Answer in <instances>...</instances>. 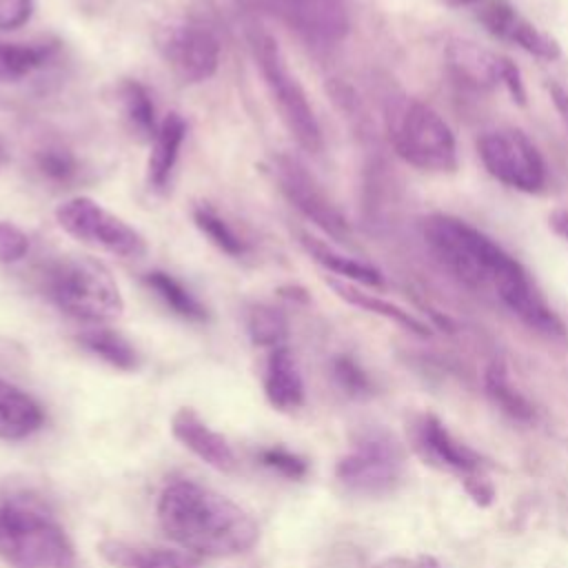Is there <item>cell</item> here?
<instances>
[{
  "label": "cell",
  "mask_w": 568,
  "mask_h": 568,
  "mask_svg": "<svg viewBox=\"0 0 568 568\" xmlns=\"http://www.w3.org/2000/svg\"><path fill=\"white\" fill-rule=\"evenodd\" d=\"M422 229L428 248L459 282L477 291L490 288L528 328L548 337L566 335L561 317L535 288L528 271L484 231L448 213L428 215Z\"/></svg>",
  "instance_id": "1"
},
{
  "label": "cell",
  "mask_w": 568,
  "mask_h": 568,
  "mask_svg": "<svg viewBox=\"0 0 568 568\" xmlns=\"http://www.w3.org/2000/svg\"><path fill=\"white\" fill-rule=\"evenodd\" d=\"M162 530L184 550L204 557H233L255 546V519L229 497L195 481H173L158 499Z\"/></svg>",
  "instance_id": "2"
},
{
  "label": "cell",
  "mask_w": 568,
  "mask_h": 568,
  "mask_svg": "<svg viewBox=\"0 0 568 568\" xmlns=\"http://www.w3.org/2000/svg\"><path fill=\"white\" fill-rule=\"evenodd\" d=\"M0 559L13 568H75L69 535L31 495L0 499Z\"/></svg>",
  "instance_id": "3"
},
{
  "label": "cell",
  "mask_w": 568,
  "mask_h": 568,
  "mask_svg": "<svg viewBox=\"0 0 568 568\" xmlns=\"http://www.w3.org/2000/svg\"><path fill=\"white\" fill-rule=\"evenodd\" d=\"M47 295L67 315L82 322H111L124 311V300L111 271L84 255H69L51 264L44 277Z\"/></svg>",
  "instance_id": "4"
},
{
  "label": "cell",
  "mask_w": 568,
  "mask_h": 568,
  "mask_svg": "<svg viewBox=\"0 0 568 568\" xmlns=\"http://www.w3.org/2000/svg\"><path fill=\"white\" fill-rule=\"evenodd\" d=\"M248 42L253 49V58L260 67V73L264 78V84L268 89V95L277 106L284 126L304 151L317 153L322 149L320 122L306 98V91L291 73L277 40L268 31L253 29L248 33Z\"/></svg>",
  "instance_id": "5"
},
{
  "label": "cell",
  "mask_w": 568,
  "mask_h": 568,
  "mask_svg": "<svg viewBox=\"0 0 568 568\" xmlns=\"http://www.w3.org/2000/svg\"><path fill=\"white\" fill-rule=\"evenodd\" d=\"M388 138L395 153L422 169L448 173L457 169V142L448 122L426 102L406 100L388 115Z\"/></svg>",
  "instance_id": "6"
},
{
  "label": "cell",
  "mask_w": 568,
  "mask_h": 568,
  "mask_svg": "<svg viewBox=\"0 0 568 568\" xmlns=\"http://www.w3.org/2000/svg\"><path fill=\"white\" fill-rule=\"evenodd\" d=\"M404 473V450L393 433L366 426L353 437V446L335 464V477L359 495H386L397 488Z\"/></svg>",
  "instance_id": "7"
},
{
  "label": "cell",
  "mask_w": 568,
  "mask_h": 568,
  "mask_svg": "<svg viewBox=\"0 0 568 568\" xmlns=\"http://www.w3.org/2000/svg\"><path fill=\"white\" fill-rule=\"evenodd\" d=\"M55 220L64 233L82 244L102 248L124 260H140L146 255L144 237L115 213L106 211L91 197L78 195L55 209Z\"/></svg>",
  "instance_id": "8"
},
{
  "label": "cell",
  "mask_w": 568,
  "mask_h": 568,
  "mask_svg": "<svg viewBox=\"0 0 568 568\" xmlns=\"http://www.w3.org/2000/svg\"><path fill=\"white\" fill-rule=\"evenodd\" d=\"M477 151L486 171L501 184L537 193L546 184V162L532 140L513 126L486 131Z\"/></svg>",
  "instance_id": "9"
},
{
  "label": "cell",
  "mask_w": 568,
  "mask_h": 568,
  "mask_svg": "<svg viewBox=\"0 0 568 568\" xmlns=\"http://www.w3.org/2000/svg\"><path fill=\"white\" fill-rule=\"evenodd\" d=\"M155 49L164 64L189 84L209 80L220 64L217 36L206 24L189 18H173L160 24Z\"/></svg>",
  "instance_id": "10"
},
{
  "label": "cell",
  "mask_w": 568,
  "mask_h": 568,
  "mask_svg": "<svg viewBox=\"0 0 568 568\" xmlns=\"http://www.w3.org/2000/svg\"><path fill=\"white\" fill-rule=\"evenodd\" d=\"M273 173L280 184L282 195L315 226H320L333 240L346 242L351 235L348 220L335 206V202L324 193L320 182L308 173V169L293 155L280 153L273 160Z\"/></svg>",
  "instance_id": "11"
},
{
  "label": "cell",
  "mask_w": 568,
  "mask_h": 568,
  "mask_svg": "<svg viewBox=\"0 0 568 568\" xmlns=\"http://www.w3.org/2000/svg\"><path fill=\"white\" fill-rule=\"evenodd\" d=\"M410 446L424 464L455 473L459 475V481L464 477L484 475L488 466L475 448L459 442L433 413L417 415L410 422Z\"/></svg>",
  "instance_id": "12"
},
{
  "label": "cell",
  "mask_w": 568,
  "mask_h": 568,
  "mask_svg": "<svg viewBox=\"0 0 568 568\" xmlns=\"http://www.w3.org/2000/svg\"><path fill=\"white\" fill-rule=\"evenodd\" d=\"M475 11L479 22L493 38L510 42L521 51L548 62L561 55L559 42L550 33L541 31L526 16H521L508 0H486Z\"/></svg>",
  "instance_id": "13"
},
{
  "label": "cell",
  "mask_w": 568,
  "mask_h": 568,
  "mask_svg": "<svg viewBox=\"0 0 568 568\" xmlns=\"http://www.w3.org/2000/svg\"><path fill=\"white\" fill-rule=\"evenodd\" d=\"M286 16L297 36L317 49L339 44L351 29L346 0H286Z\"/></svg>",
  "instance_id": "14"
},
{
  "label": "cell",
  "mask_w": 568,
  "mask_h": 568,
  "mask_svg": "<svg viewBox=\"0 0 568 568\" xmlns=\"http://www.w3.org/2000/svg\"><path fill=\"white\" fill-rule=\"evenodd\" d=\"M171 433L182 446H186L193 455H197L204 464L213 466L215 470H235L237 459L226 437L209 428V424L202 422V417L193 408L182 406L175 410V415L171 417Z\"/></svg>",
  "instance_id": "15"
},
{
  "label": "cell",
  "mask_w": 568,
  "mask_h": 568,
  "mask_svg": "<svg viewBox=\"0 0 568 568\" xmlns=\"http://www.w3.org/2000/svg\"><path fill=\"white\" fill-rule=\"evenodd\" d=\"M450 75L475 91H490L501 84V55L479 47L473 40L455 38L444 51Z\"/></svg>",
  "instance_id": "16"
},
{
  "label": "cell",
  "mask_w": 568,
  "mask_h": 568,
  "mask_svg": "<svg viewBox=\"0 0 568 568\" xmlns=\"http://www.w3.org/2000/svg\"><path fill=\"white\" fill-rule=\"evenodd\" d=\"M98 552L115 568H202L200 557L189 550L151 548L122 539H102Z\"/></svg>",
  "instance_id": "17"
},
{
  "label": "cell",
  "mask_w": 568,
  "mask_h": 568,
  "mask_svg": "<svg viewBox=\"0 0 568 568\" xmlns=\"http://www.w3.org/2000/svg\"><path fill=\"white\" fill-rule=\"evenodd\" d=\"M264 393L273 408L288 413L304 404V379L293 353L286 346H277L266 357Z\"/></svg>",
  "instance_id": "18"
},
{
  "label": "cell",
  "mask_w": 568,
  "mask_h": 568,
  "mask_svg": "<svg viewBox=\"0 0 568 568\" xmlns=\"http://www.w3.org/2000/svg\"><path fill=\"white\" fill-rule=\"evenodd\" d=\"M184 138H186V120L180 113L173 111L158 124V131L151 144V155L146 162V180L151 189L164 191L169 186Z\"/></svg>",
  "instance_id": "19"
},
{
  "label": "cell",
  "mask_w": 568,
  "mask_h": 568,
  "mask_svg": "<svg viewBox=\"0 0 568 568\" xmlns=\"http://www.w3.org/2000/svg\"><path fill=\"white\" fill-rule=\"evenodd\" d=\"M42 424V406L29 393L0 377V439H24L40 430Z\"/></svg>",
  "instance_id": "20"
},
{
  "label": "cell",
  "mask_w": 568,
  "mask_h": 568,
  "mask_svg": "<svg viewBox=\"0 0 568 568\" xmlns=\"http://www.w3.org/2000/svg\"><path fill=\"white\" fill-rule=\"evenodd\" d=\"M300 244L320 266H324L326 271H331L335 275H342L344 282L362 284V286H382L384 284V275L379 268L335 251L331 244H326L324 240H320L306 231L300 233Z\"/></svg>",
  "instance_id": "21"
},
{
  "label": "cell",
  "mask_w": 568,
  "mask_h": 568,
  "mask_svg": "<svg viewBox=\"0 0 568 568\" xmlns=\"http://www.w3.org/2000/svg\"><path fill=\"white\" fill-rule=\"evenodd\" d=\"M58 53V42H4L0 40V84L18 82L49 64Z\"/></svg>",
  "instance_id": "22"
},
{
  "label": "cell",
  "mask_w": 568,
  "mask_h": 568,
  "mask_svg": "<svg viewBox=\"0 0 568 568\" xmlns=\"http://www.w3.org/2000/svg\"><path fill=\"white\" fill-rule=\"evenodd\" d=\"M326 282L335 291V295L342 297L344 302H348L351 306H357L362 311H368L373 315L390 320V322L399 324L402 328H406V331H410L415 335H422V337L430 335V328L419 317L408 313L406 308H402V306H397V304H393L388 300H382V297H377L373 293H366V291H362L359 286H355L351 282H344V280H326Z\"/></svg>",
  "instance_id": "23"
},
{
  "label": "cell",
  "mask_w": 568,
  "mask_h": 568,
  "mask_svg": "<svg viewBox=\"0 0 568 568\" xmlns=\"http://www.w3.org/2000/svg\"><path fill=\"white\" fill-rule=\"evenodd\" d=\"M484 390L488 399L510 419L515 422H532L535 419V408L528 402V397L513 386L508 377V368L504 362L495 359L486 366L484 371Z\"/></svg>",
  "instance_id": "24"
},
{
  "label": "cell",
  "mask_w": 568,
  "mask_h": 568,
  "mask_svg": "<svg viewBox=\"0 0 568 568\" xmlns=\"http://www.w3.org/2000/svg\"><path fill=\"white\" fill-rule=\"evenodd\" d=\"M144 286L149 291H153L160 302L171 311L175 313L178 317L182 320H189V322H206L209 313L206 308L197 302V297L178 280L173 277L171 273H164V271H149L144 277H142Z\"/></svg>",
  "instance_id": "25"
},
{
  "label": "cell",
  "mask_w": 568,
  "mask_h": 568,
  "mask_svg": "<svg viewBox=\"0 0 568 568\" xmlns=\"http://www.w3.org/2000/svg\"><path fill=\"white\" fill-rule=\"evenodd\" d=\"M78 344L120 371H133L140 364V355L135 346L113 328H102V326L87 328L78 335Z\"/></svg>",
  "instance_id": "26"
},
{
  "label": "cell",
  "mask_w": 568,
  "mask_h": 568,
  "mask_svg": "<svg viewBox=\"0 0 568 568\" xmlns=\"http://www.w3.org/2000/svg\"><path fill=\"white\" fill-rule=\"evenodd\" d=\"M118 102L131 133L138 135L140 140H153L158 124H155V106L146 87L138 80L120 82Z\"/></svg>",
  "instance_id": "27"
},
{
  "label": "cell",
  "mask_w": 568,
  "mask_h": 568,
  "mask_svg": "<svg viewBox=\"0 0 568 568\" xmlns=\"http://www.w3.org/2000/svg\"><path fill=\"white\" fill-rule=\"evenodd\" d=\"M193 222L200 233L222 253L229 257H242L248 251V244L235 233V229L211 206V204H195L193 206Z\"/></svg>",
  "instance_id": "28"
},
{
  "label": "cell",
  "mask_w": 568,
  "mask_h": 568,
  "mask_svg": "<svg viewBox=\"0 0 568 568\" xmlns=\"http://www.w3.org/2000/svg\"><path fill=\"white\" fill-rule=\"evenodd\" d=\"M246 331L255 346L277 348L288 337L286 315L271 304H253L246 313Z\"/></svg>",
  "instance_id": "29"
},
{
  "label": "cell",
  "mask_w": 568,
  "mask_h": 568,
  "mask_svg": "<svg viewBox=\"0 0 568 568\" xmlns=\"http://www.w3.org/2000/svg\"><path fill=\"white\" fill-rule=\"evenodd\" d=\"M331 375H333L335 384L342 388V393H346L348 397L362 399L373 393V382H371L368 373L351 355L333 357Z\"/></svg>",
  "instance_id": "30"
},
{
  "label": "cell",
  "mask_w": 568,
  "mask_h": 568,
  "mask_svg": "<svg viewBox=\"0 0 568 568\" xmlns=\"http://www.w3.org/2000/svg\"><path fill=\"white\" fill-rule=\"evenodd\" d=\"M36 166L38 171L51 180V182H60L67 184L75 178L78 173V162L71 155V151L62 149V146H44L36 153Z\"/></svg>",
  "instance_id": "31"
},
{
  "label": "cell",
  "mask_w": 568,
  "mask_h": 568,
  "mask_svg": "<svg viewBox=\"0 0 568 568\" xmlns=\"http://www.w3.org/2000/svg\"><path fill=\"white\" fill-rule=\"evenodd\" d=\"M257 462L275 473H280L286 479H302L308 473V462L297 455L291 453L284 446H264L257 450Z\"/></svg>",
  "instance_id": "32"
},
{
  "label": "cell",
  "mask_w": 568,
  "mask_h": 568,
  "mask_svg": "<svg viewBox=\"0 0 568 568\" xmlns=\"http://www.w3.org/2000/svg\"><path fill=\"white\" fill-rule=\"evenodd\" d=\"M29 253V237L11 222H0V262L13 264Z\"/></svg>",
  "instance_id": "33"
},
{
  "label": "cell",
  "mask_w": 568,
  "mask_h": 568,
  "mask_svg": "<svg viewBox=\"0 0 568 568\" xmlns=\"http://www.w3.org/2000/svg\"><path fill=\"white\" fill-rule=\"evenodd\" d=\"M33 16V0H0V31L24 27Z\"/></svg>",
  "instance_id": "34"
},
{
  "label": "cell",
  "mask_w": 568,
  "mask_h": 568,
  "mask_svg": "<svg viewBox=\"0 0 568 568\" xmlns=\"http://www.w3.org/2000/svg\"><path fill=\"white\" fill-rule=\"evenodd\" d=\"M501 84L508 89L510 98L517 102V104H526V84H524V78H521V71L519 67L508 60V58H501Z\"/></svg>",
  "instance_id": "35"
},
{
  "label": "cell",
  "mask_w": 568,
  "mask_h": 568,
  "mask_svg": "<svg viewBox=\"0 0 568 568\" xmlns=\"http://www.w3.org/2000/svg\"><path fill=\"white\" fill-rule=\"evenodd\" d=\"M462 486H464V490L468 493V497H470L477 506H481V508L490 506L493 499H495V488H493V484L486 479V475L464 477V479H462Z\"/></svg>",
  "instance_id": "36"
},
{
  "label": "cell",
  "mask_w": 568,
  "mask_h": 568,
  "mask_svg": "<svg viewBox=\"0 0 568 568\" xmlns=\"http://www.w3.org/2000/svg\"><path fill=\"white\" fill-rule=\"evenodd\" d=\"M548 95H550V102L555 104L566 131H568V89L559 82H548Z\"/></svg>",
  "instance_id": "37"
},
{
  "label": "cell",
  "mask_w": 568,
  "mask_h": 568,
  "mask_svg": "<svg viewBox=\"0 0 568 568\" xmlns=\"http://www.w3.org/2000/svg\"><path fill=\"white\" fill-rule=\"evenodd\" d=\"M548 224H550V229H552L561 240L568 242V209H557V211H552L550 217H548Z\"/></svg>",
  "instance_id": "38"
},
{
  "label": "cell",
  "mask_w": 568,
  "mask_h": 568,
  "mask_svg": "<svg viewBox=\"0 0 568 568\" xmlns=\"http://www.w3.org/2000/svg\"><path fill=\"white\" fill-rule=\"evenodd\" d=\"M448 7H455V9H466V7H473L477 9L479 4H484L486 0H444Z\"/></svg>",
  "instance_id": "39"
}]
</instances>
